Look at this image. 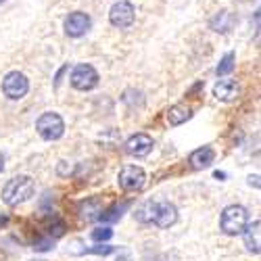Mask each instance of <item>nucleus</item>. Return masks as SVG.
<instances>
[{
    "label": "nucleus",
    "mask_w": 261,
    "mask_h": 261,
    "mask_svg": "<svg viewBox=\"0 0 261 261\" xmlns=\"http://www.w3.org/2000/svg\"><path fill=\"white\" fill-rule=\"evenodd\" d=\"M134 215L138 222L155 224L159 228H169L178 222V209L169 201H146Z\"/></svg>",
    "instance_id": "f257e3e1"
},
{
    "label": "nucleus",
    "mask_w": 261,
    "mask_h": 261,
    "mask_svg": "<svg viewBox=\"0 0 261 261\" xmlns=\"http://www.w3.org/2000/svg\"><path fill=\"white\" fill-rule=\"evenodd\" d=\"M34 194V180L30 176H17L13 178L5 190H3V199L7 205L15 207V205H21V203H25L30 197Z\"/></svg>",
    "instance_id": "f03ea898"
},
{
    "label": "nucleus",
    "mask_w": 261,
    "mask_h": 261,
    "mask_svg": "<svg viewBox=\"0 0 261 261\" xmlns=\"http://www.w3.org/2000/svg\"><path fill=\"white\" fill-rule=\"evenodd\" d=\"M249 224V213L243 205H228L222 211V220H220V228L224 234L228 236H238L245 226Z\"/></svg>",
    "instance_id": "7ed1b4c3"
},
{
    "label": "nucleus",
    "mask_w": 261,
    "mask_h": 261,
    "mask_svg": "<svg viewBox=\"0 0 261 261\" xmlns=\"http://www.w3.org/2000/svg\"><path fill=\"white\" fill-rule=\"evenodd\" d=\"M36 129L44 140H59L65 134V121L59 113H44L38 117Z\"/></svg>",
    "instance_id": "20e7f679"
},
{
    "label": "nucleus",
    "mask_w": 261,
    "mask_h": 261,
    "mask_svg": "<svg viewBox=\"0 0 261 261\" xmlns=\"http://www.w3.org/2000/svg\"><path fill=\"white\" fill-rule=\"evenodd\" d=\"M30 90V82L23 73H19V71H11L5 75L3 80V92L7 98L11 100H19V98H23Z\"/></svg>",
    "instance_id": "39448f33"
},
{
    "label": "nucleus",
    "mask_w": 261,
    "mask_h": 261,
    "mask_svg": "<svg viewBox=\"0 0 261 261\" xmlns=\"http://www.w3.org/2000/svg\"><path fill=\"white\" fill-rule=\"evenodd\" d=\"M134 17H136V11H134V5L127 3V0H119L111 7L109 11V21H111V25L119 28V30H125L134 23Z\"/></svg>",
    "instance_id": "423d86ee"
},
{
    "label": "nucleus",
    "mask_w": 261,
    "mask_h": 261,
    "mask_svg": "<svg viewBox=\"0 0 261 261\" xmlns=\"http://www.w3.org/2000/svg\"><path fill=\"white\" fill-rule=\"evenodd\" d=\"M98 84V71L92 67V65H77V67L71 71V86L75 90H92Z\"/></svg>",
    "instance_id": "0eeeda50"
},
{
    "label": "nucleus",
    "mask_w": 261,
    "mask_h": 261,
    "mask_svg": "<svg viewBox=\"0 0 261 261\" xmlns=\"http://www.w3.org/2000/svg\"><path fill=\"white\" fill-rule=\"evenodd\" d=\"M144 180H146V173L142 167H136V165H127L119 171L117 176V182L123 190L127 192H134V190H140L144 186Z\"/></svg>",
    "instance_id": "6e6552de"
},
{
    "label": "nucleus",
    "mask_w": 261,
    "mask_h": 261,
    "mask_svg": "<svg viewBox=\"0 0 261 261\" xmlns=\"http://www.w3.org/2000/svg\"><path fill=\"white\" fill-rule=\"evenodd\" d=\"M90 25H92L90 17L86 13H82V11H77V13H71L67 19H65V34L71 36V38H80L90 30Z\"/></svg>",
    "instance_id": "1a4fd4ad"
},
{
    "label": "nucleus",
    "mask_w": 261,
    "mask_h": 261,
    "mask_svg": "<svg viewBox=\"0 0 261 261\" xmlns=\"http://www.w3.org/2000/svg\"><path fill=\"white\" fill-rule=\"evenodd\" d=\"M153 146H155V142L148 134H134L125 142L127 155H132V157H146L150 150H153Z\"/></svg>",
    "instance_id": "9d476101"
},
{
    "label": "nucleus",
    "mask_w": 261,
    "mask_h": 261,
    "mask_svg": "<svg viewBox=\"0 0 261 261\" xmlns=\"http://www.w3.org/2000/svg\"><path fill=\"white\" fill-rule=\"evenodd\" d=\"M213 94H215L217 100L232 102V100L238 98V94H241V86H238L234 80H220V82L215 84Z\"/></svg>",
    "instance_id": "9b49d317"
},
{
    "label": "nucleus",
    "mask_w": 261,
    "mask_h": 261,
    "mask_svg": "<svg viewBox=\"0 0 261 261\" xmlns=\"http://www.w3.org/2000/svg\"><path fill=\"white\" fill-rule=\"evenodd\" d=\"M188 161H190L192 169H207L215 161V150L211 146H201L197 150H192Z\"/></svg>",
    "instance_id": "f8f14e48"
},
{
    "label": "nucleus",
    "mask_w": 261,
    "mask_h": 261,
    "mask_svg": "<svg viewBox=\"0 0 261 261\" xmlns=\"http://www.w3.org/2000/svg\"><path fill=\"white\" fill-rule=\"evenodd\" d=\"M259 228H261V222L255 220L253 224H247L245 230L241 232L243 238H245V247H247V251L253 253V255H259V251H261V249H259Z\"/></svg>",
    "instance_id": "ddd939ff"
},
{
    "label": "nucleus",
    "mask_w": 261,
    "mask_h": 261,
    "mask_svg": "<svg viewBox=\"0 0 261 261\" xmlns=\"http://www.w3.org/2000/svg\"><path fill=\"white\" fill-rule=\"evenodd\" d=\"M190 109L188 107H182V105H173L169 111H167V121L171 123V125H182L184 121H188L190 119Z\"/></svg>",
    "instance_id": "4468645a"
},
{
    "label": "nucleus",
    "mask_w": 261,
    "mask_h": 261,
    "mask_svg": "<svg viewBox=\"0 0 261 261\" xmlns=\"http://www.w3.org/2000/svg\"><path fill=\"white\" fill-rule=\"evenodd\" d=\"M100 213H102V207H100V203L96 201V199H90V201H84L82 205H80V215L84 217V220H96V217H100Z\"/></svg>",
    "instance_id": "2eb2a0df"
},
{
    "label": "nucleus",
    "mask_w": 261,
    "mask_h": 261,
    "mask_svg": "<svg viewBox=\"0 0 261 261\" xmlns=\"http://www.w3.org/2000/svg\"><path fill=\"white\" fill-rule=\"evenodd\" d=\"M230 25H232V17H230V13L228 11H222L220 15H217L213 21H211V28L215 30V32H228L230 30Z\"/></svg>",
    "instance_id": "dca6fc26"
},
{
    "label": "nucleus",
    "mask_w": 261,
    "mask_h": 261,
    "mask_svg": "<svg viewBox=\"0 0 261 261\" xmlns=\"http://www.w3.org/2000/svg\"><path fill=\"white\" fill-rule=\"evenodd\" d=\"M129 207V203H123V205H115V207H111L107 213H100V220H105V222H115V220H119V217L123 215V211Z\"/></svg>",
    "instance_id": "f3484780"
},
{
    "label": "nucleus",
    "mask_w": 261,
    "mask_h": 261,
    "mask_svg": "<svg viewBox=\"0 0 261 261\" xmlns=\"http://www.w3.org/2000/svg\"><path fill=\"white\" fill-rule=\"evenodd\" d=\"M234 69V53H228L222 61H220V65H217V75H226V73H230Z\"/></svg>",
    "instance_id": "a211bd4d"
},
{
    "label": "nucleus",
    "mask_w": 261,
    "mask_h": 261,
    "mask_svg": "<svg viewBox=\"0 0 261 261\" xmlns=\"http://www.w3.org/2000/svg\"><path fill=\"white\" fill-rule=\"evenodd\" d=\"M92 241H96V243H102V241H109V238L113 236V230L111 228H96V230H92Z\"/></svg>",
    "instance_id": "6ab92c4d"
},
{
    "label": "nucleus",
    "mask_w": 261,
    "mask_h": 261,
    "mask_svg": "<svg viewBox=\"0 0 261 261\" xmlns=\"http://www.w3.org/2000/svg\"><path fill=\"white\" fill-rule=\"evenodd\" d=\"M86 253H96V255H109V253H113V247H96V249H86Z\"/></svg>",
    "instance_id": "aec40b11"
},
{
    "label": "nucleus",
    "mask_w": 261,
    "mask_h": 261,
    "mask_svg": "<svg viewBox=\"0 0 261 261\" xmlns=\"http://www.w3.org/2000/svg\"><path fill=\"white\" fill-rule=\"evenodd\" d=\"M257 180H259V176H255V178L251 176V178H249V184H255V186H259V182H257Z\"/></svg>",
    "instance_id": "412c9836"
},
{
    "label": "nucleus",
    "mask_w": 261,
    "mask_h": 261,
    "mask_svg": "<svg viewBox=\"0 0 261 261\" xmlns=\"http://www.w3.org/2000/svg\"><path fill=\"white\" fill-rule=\"evenodd\" d=\"M3 169H5V159H3V153H0V173H3Z\"/></svg>",
    "instance_id": "4be33fe9"
},
{
    "label": "nucleus",
    "mask_w": 261,
    "mask_h": 261,
    "mask_svg": "<svg viewBox=\"0 0 261 261\" xmlns=\"http://www.w3.org/2000/svg\"><path fill=\"white\" fill-rule=\"evenodd\" d=\"M117 261H127V259H125V257H119V259H117Z\"/></svg>",
    "instance_id": "5701e85b"
},
{
    "label": "nucleus",
    "mask_w": 261,
    "mask_h": 261,
    "mask_svg": "<svg viewBox=\"0 0 261 261\" xmlns=\"http://www.w3.org/2000/svg\"><path fill=\"white\" fill-rule=\"evenodd\" d=\"M34 261H42V259H34Z\"/></svg>",
    "instance_id": "b1692460"
},
{
    "label": "nucleus",
    "mask_w": 261,
    "mask_h": 261,
    "mask_svg": "<svg viewBox=\"0 0 261 261\" xmlns=\"http://www.w3.org/2000/svg\"><path fill=\"white\" fill-rule=\"evenodd\" d=\"M241 3H247V0H241Z\"/></svg>",
    "instance_id": "393cba45"
},
{
    "label": "nucleus",
    "mask_w": 261,
    "mask_h": 261,
    "mask_svg": "<svg viewBox=\"0 0 261 261\" xmlns=\"http://www.w3.org/2000/svg\"><path fill=\"white\" fill-rule=\"evenodd\" d=\"M0 3H3V0H0Z\"/></svg>",
    "instance_id": "a878e982"
}]
</instances>
